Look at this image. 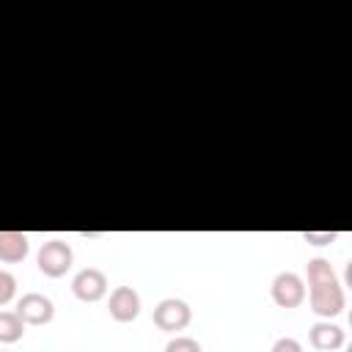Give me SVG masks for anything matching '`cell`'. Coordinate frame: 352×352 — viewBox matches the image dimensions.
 Here are the masks:
<instances>
[{"instance_id": "cell-1", "label": "cell", "mask_w": 352, "mask_h": 352, "mask_svg": "<svg viewBox=\"0 0 352 352\" xmlns=\"http://www.w3.org/2000/svg\"><path fill=\"white\" fill-rule=\"evenodd\" d=\"M305 275H308V302L311 311L322 319H333L344 311L346 305V294H344V283L338 280L333 264L322 256L311 258L305 264Z\"/></svg>"}, {"instance_id": "cell-2", "label": "cell", "mask_w": 352, "mask_h": 352, "mask_svg": "<svg viewBox=\"0 0 352 352\" xmlns=\"http://www.w3.org/2000/svg\"><path fill=\"white\" fill-rule=\"evenodd\" d=\"M36 264L47 278H63L74 264V250L63 239H47L36 253Z\"/></svg>"}, {"instance_id": "cell-3", "label": "cell", "mask_w": 352, "mask_h": 352, "mask_svg": "<svg viewBox=\"0 0 352 352\" xmlns=\"http://www.w3.org/2000/svg\"><path fill=\"white\" fill-rule=\"evenodd\" d=\"M151 319H154V324H157L160 330H165V333H179V330H184V327L190 324L192 311H190V305H187L184 300H179V297H165V300H160V302L154 305Z\"/></svg>"}, {"instance_id": "cell-4", "label": "cell", "mask_w": 352, "mask_h": 352, "mask_svg": "<svg viewBox=\"0 0 352 352\" xmlns=\"http://www.w3.org/2000/svg\"><path fill=\"white\" fill-rule=\"evenodd\" d=\"M270 294H272V302H275L278 308H297V305H302V300H305V280H302L297 272L283 270V272H278V275L272 278Z\"/></svg>"}, {"instance_id": "cell-5", "label": "cell", "mask_w": 352, "mask_h": 352, "mask_svg": "<svg viewBox=\"0 0 352 352\" xmlns=\"http://www.w3.org/2000/svg\"><path fill=\"white\" fill-rule=\"evenodd\" d=\"M72 292L82 302H96L107 294V275L99 267H82L72 278Z\"/></svg>"}, {"instance_id": "cell-6", "label": "cell", "mask_w": 352, "mask_h": 352, "mask_svg": "<svg viewBox=\"0 0 352 352\" xmlns=\"http://www.w3.org/2000/svg\"><path fill=\"white\" fill-rule=\"evenodd\" d=\"M16 316L25 322V324H47L52 322L55 316V305L47 294L41 292H28L16 300Z\"/></svg>"}, {"instance_id": "cell-7", "label": "cell", "mask_w": 352, "mask_h": 352, "mask_svg": "<svg viewBox=\"0 0 352 352\" xmlns=\"http://www.w3.org/2000/svg\"><path fill=\"white\" fill-rule=\"evenodd\" d=\"M107 311L116 322L126 324V322H135L138 314H140V294L132 289V286H116L110 292V300H107Z\"/></svg>"}, {"instance_id": "cell-8", "label": "cell", "mask_w": 352, "mask_h": 352, "mask_svg": "<svg viewBox=\"0 0 352 352\" xmlns=\"http://www.w3.org/2000/svg\"><path fill=\"white\" fill-rule=\"evenodd\" d=\"M344 341H346L344 327L336 324V322H330V319H319L308 330V344L314 349H319V352H336V349L344 346Z\"/></svg>"}, {"instance_id": "cell-9", "label": "cell", "mask_w": 352, "mask_h": 352, "mask_svg": "<svg viewBox=\"0 0 352 352\" xmlns=\"http://www.w3.org/2000/svg\"><path fill=\"white\" fill-rule=\"evenodd\" d=\"M30 250V239L22 231H0V261L19 264Z\"/></svg>"}, {"instance_id": "cell-10", "label": "cell", "mask_w": 352, "mask_h": 352, "mask_svg": "<svg viewBox=\"0 0 352 352\" xmlns=\"http://www.w3.org/2000/svg\"><path fill=\"white\" fill-rule=\"evenodd\" d=\"M25 336V322L16 311H0V344H16Z\"/></svg>"}, {"instance_id": "cell-11", "label": "cell", "mask_w": 352, "mask_h": 352, "mask_svg": "<svg viewBox=\"0 0 352 352\" xmlns=\"http://www.w3.org/2000/svg\"><path fill=\"white\" fill-rule=\"evenodd\" d=\"M165 352H204V349H201V344H198L195 338H190V336H176V338H170V341L165 344Z\"/></svg>"}, {"instance_id": "cell-12", "label": "cell", "mask_w": 352, "mask_h": 352, "mask_svg": "<svg viewBox=\"0 0 352 352\" xmlns=\"http://www.w3.org/2000/svg\"><path fill=\"white\" fill-rule=\"evenodd\" d=\"M16 294V278L6 270H0V305H8Z\"/></svg>"}, {"instance_id": "cell-13", "label": "cell", "mask_w": 352, "mask_h": 352, "mask_svg": "<svg viewBox=\"0 0 352 352\" xmlns=\"http://www.w3.org/2000/svg\"><path fill=\"white\" fill-rule=\"evenodd\" d=\"M302 239L308 245H330L338 239V231H302Z\"/></svg>"}, {"instance_id": "cell-14", "label": "cell", "mask_w": 352, "mask_h": 352, "mask_svg": "<svg viewBox=\"0 0 352 352\" xmlns=\"http://www.w3.org/2000/svg\"><path fill=\"white\" fill-rule=\"evenodd\" d=\"M270 352H302V346H300V341H297V338L283 336V338H278V341L272 344V349H270Z\"/></svg>"}, {"instance_id": "cell-15", "label": "cell", "mask_w": 352, "mask_h": 352, "mask_svg": "<svg viewBox=\"0 0 352 352\" xmlns=\"http://www.w3.org/2000/svg\"><path fill=\"white\" fill-rule=\"evenodd\" d=\"M0 352H6V349H0Z\"/></svg>"}]
</instances>
